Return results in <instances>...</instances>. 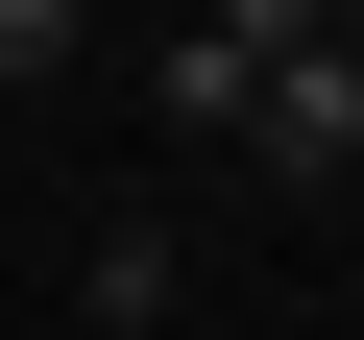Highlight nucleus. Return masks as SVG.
<instances>
[{"instance_id":"obj_1","label":"nucleus","mask_w":364,"mask_h":340,"mask_svg":"<svg viewBox=\"0 0 364 340\" xmlns=\"http://www.w3.org/2000/svg\"><path fill=\"white\" fill-rule=\"evenodd\" d=\"M243 170H291V195H340V170H364V0H340L316 49L243 73Z\"/></svg>"},{"instance_id":"obj_2","label":"nucleus","mask_w":364,"mask_h":340,"mask_svg":"<svg viewBox=\"0 0 364 340\" xmlns=\"http://www.w3.org/2000/svg\"><path fill=\"white\" fill-rule=\"evenodd\" d=\"M146 122H170V146H243V49L170 25V49H146Z\"/></svg>"},{"instance_id":"obj_3","label":"nucleus","mask_w":364,"mask_h":340,"mask_svg":"<svg viewBox=\"0 0 364 340\" xmlns=\"http://www.w3.org/2000/svg\"><path fill=\"white\" fill-rule=\"evenodd\" d=\"M73 25H97V0H0V97H25V73H73Z\"/></svg>"},{"instance_id":"obj_4","label":"nucleus","mask_w":364,"mask_h":340,"mask_svg":"<svg viewBox=\"0 0 364 340\" xmlns=\"http://www.w3.org/2000/svg\"><path fill=\"white\" fill-rule=\"evenodd\" d=\"M195 25H219V49L267 73V49H316V25H340V0H195Z\"/></svg>"},{"instance_id":"obj_5","label":"nucleus","mask_w":364,"mask_h":340,"mask_svg":"<svg viewBox=\"0 0 364 340\" xmlns=\"http://www.w3.org/2000/svg\"><path fill=\"white\" fill-rule=\"evenodd\" d=\"M122 340H170V316H122Z\"/></svg>"}]
</instances>
